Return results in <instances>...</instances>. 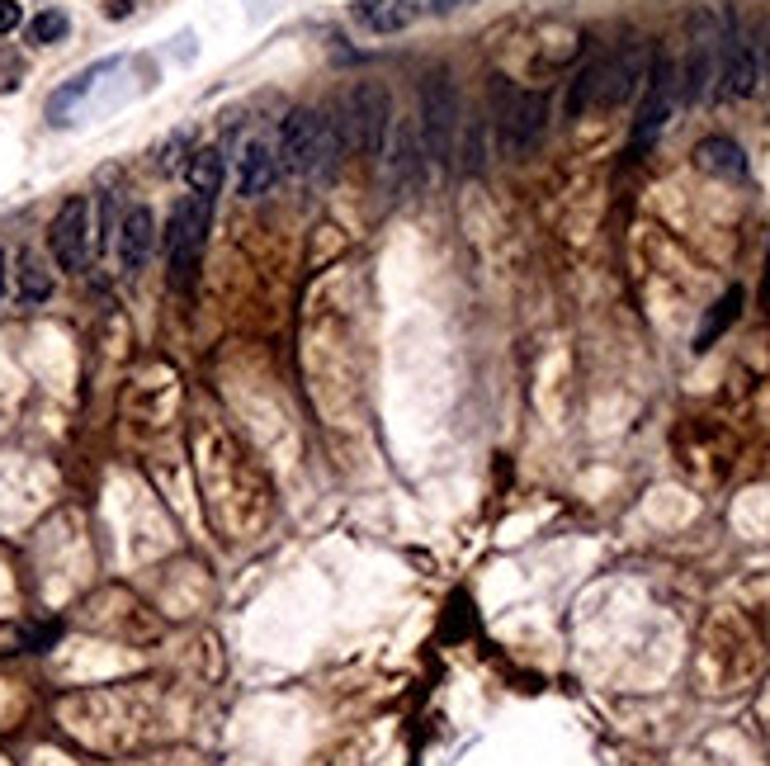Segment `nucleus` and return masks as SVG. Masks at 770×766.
Returning a JSON list of instances; mask_svg holds the SVG:
<instances>
[{"instance_id":"nucleus-6","label":"nucleus","mask_w":770,"mask_h":766,"mask_svg":"<svg viewBox=\"0 0 770 766\" xmlns=\"http://www.w3.org/2000/svg\"><path fill=\"white\" fill-rule=\"evenodd\" d=\"M48 251L52 261L67 270V275H81L91 265V251H95V223H91V199L85 194H71L57 218L48 227Z\"/></svg>"},{"instance_id":"nucleus-9","label":"nucleus","mask_w":770,"mask_h":766,"mask_svg":"<svg viewBox=\"0 0 770 766\" xmlns=\"http://www.w3.org/2000/svg\"><path fill=\"white\" fill-rule=\"evenodd\" d=\"M761 81V57L757 43H751L743 28H737L733 10H723V57H719V95L729 99H747Z\"/></svg>"},{"instance_id":"nucleus-10","label":"nucleus","mask_w":770,"mask_h":766,"mask_svg":"<svg viewBox=\"0 0 770 766\" xmlns=\"http://www.w3.org/2000/svg\"><path fill=\"white\" fill-rule=\"evenodd\" d=\"M354 105V137H360V152L369 161H378L383 152H388V137H393V99L383 85L364 81L360 91L350 95Z\"/></svg>"},{"instance_id":"nucleus-14","label":"nucleus","mask_w":770,"mask_h":766,"mask_svg":"<svg viewBox=\"0 0 770 766\" xmlns=\"http://www.w3.org/2000/svg\"><path fill=\"white\" fill-rule=\"evenodd\" d=\"M695 166L719 180H747V152L737 147L733 137H705L700 147H695Z\"/></svg>"},{"instance_id":"nucleus-8","label":"nucleus","mask_w":770,"mask_h":766,"mask_svg":"<svg viewBox=\"0 0 770 766\" xmlns=\"http://www.w3.org/2000/svg\"><path fill=\"white\" fill-rule=\"evenodd\" d=\"M648 67H652V52L638 48V43H629V48L601 57V62H591V76H595V109L624 105L629 95L643 91Z\"/></svg>"},{"instance_id":"nucleus-18","label":"nucleus","mask_w":770,"mask_h":766,"mask_svg":"<svg viewBox=\"0 0 770 766\" xmlns=\"http://www.w3.org/2000/svg\"><path fill=\"white\" fill-rule=\"evenodd\" d=\"M67 10H38L34 20H28V43H38V48H48V43H62L67 38Z\"/></svg>"},{"instance_id":"nucleus-15","label":"nucleus","mask_w":770,"mask_h":766,"mask_svg":"<svg viewBox=\"0 0 770 766\" xmlns=\"http://www.w3.org/2000/svg\"><path fill=\"white\" fill-rule=\"evenodd\" d=\"M14 289H20V303H24V308L48 303L52 289H57V284H52V270L43 265L34 251H24V255H20V270H14Z\"/></svg>"},{"instance_id":"nucleus-7","label":"nucleus","mask_w":770,"mask_h":766,"mask_svg":"<svg viewBox=\"0 0 770 766\" xmlns=\"http://www.w3.org/2000/svg\"><path fill=\"white\" fill-rule=\"evenodd\" d=\"M502 95V142L510 156H530L539 147L549 128V99L539 91H510V85H496Z\"/></svg>"},{"instance_id":"nucleus-3","label":"nucleus","mask_w":770,"mask_h":766,"mask_svg":"<svg viewBox=\"0 0 770 766\" xmlns=\"http://www.w3.org/2000/svg\"><path fill=\"white\" fill-rule=\"evenodd\" d=\"M279 156L293 176H332L336 166V128L317 109H293L279 128Z\"/></svg>"},{"instance_id":"nucleus-13","label":"nucleus","mask_w":770,"mask_h":766,"mask_svg":"<svg viewBox=\"0 0 770 766\" xmlns=\"http://www.w3.org/2000/svg\"><path fill=\"white\" fill-rule=\"evenodd\" d=\"M275 180H279L275 152H269L265 142H246V147H241V161H237V194L261 199V194L275 190Z\"/></svg>"},{"instance_id":"nucleus-1","label":"nucleus","mask_w":770,"mask_h":766,"mask_svg":"<svg viewBox=\"0 0 770 766\" xmlns=\"http://www.w3.org/2000/svg\"><path fill=\"white\" fill-rule=\"evenodd\" d=\"M208 227H213V199L194 194V190L184 199H176L170 223H166V255H170V284H176L180 294H190L194 279H198L204 247H208Z\"/></svg>"},{"instance_id":"nucleus-19","label":"nucleus","mask_w":770,"mask_h":766,"mask_svg":"<svg viewBox=\"0 0 770 766\" xmlns=\"http://www.w3.org/2000/svg\"><path fill=\"white\" fill-rule=\"evenodd\" d=\"M20 24H24V10L14 0H0V38H10Z\"/></svg>"},{"instance_id":"nucleus-5","label":"nucleus","mask_w":770,"mask_h":766,"mask_svg":"<svg viewBox=\"0 0 770 766\" xmlns=\"http://www.w3.org/2000/svg\"><path fill=\"white\" fill-rule=\"evenodd\" d=\"M681 99V76H676V62L666 52H652V67H648V81H643V105H638V119H634V152H643L658 142V133L666 128Z\"/></svg>"},{"instance_id":"nucleus-16","label":"nucleus","mask_w":770,"mask_h":766,"mask_svg":"<svg viewBox=\"0 0 770 766\" xmlns=\"http://www.w3.org/2000/svg\"><path fill=\"white\" fill-rule=\"evenodd\" d=\"M737 312H743V289H737V284H733V289L729 294H723L719 298V303L714 308H709L705 312V322H700V332H695V350H709V346H714V340L723 336V332H729V326L737 322Z\"/></svg>"},{"instance_id":"nucleus-11","label":"nucleus","mask_w":770,"mask_h":766,"mask_svg":"<svg viewBox=\"0 0 770 766\" xmlns=\"http://www.w3.org/2000/svg\"><path fill=\"white\" fill-rule=\"evenodd\" d=\"M459 5L464 0H360L354 14H360V24L374 28V34H402L421 14H449Z\"/></svg>"},{"instance_id":"nucleus-2","label":"nucleus","mask_w":770,"mask_h":766,"mask_svg":"<svg viewBox=\"0 0 770 766\" xmlns=\"http://www.w3.org/2000/svg\"><path fill=\"white\" fill-rule=\"evenodd\" d=\"M421 156L431 166H449L459 152V91L449 71H431L421 85Z\"/></svg>"},{"instance_id":"nucleus-20","label":"nucleus","mask_w":770,"mask_h":766,"mask_svg":"<svg viewBox=\"0 0 770 766\" xmlns=\"http://www.w3.org/2000/svg\"><path fill=\"white\" fill-rule=\"evenodd\" d=\"M5 265L10 261H5V247H0V298H5Z\"/></svg>"},{"instance_id":"nucleus-4","label":"nucleus","mask_w":770,"mask_h":766,"mask_svg":"<svg viewBox=\"0 0 770 766\" xmlns=\"http://www.w3.org/2000/svg\"><path fill=\"white\" fill-rule=\"evenodd\" d=\"M719 57H723V10H695L690 14V48L681 76V99L700 105V99L719 85Z\"/></svg>"},{"instance_id":"nucleus-17","label":"nucleus","mask_w":770,"mask_h":766,"mask_svg":"<svg viewBox=\"0 0 770 766\" xmlns=\"http://www.w3.org/2000/svg\"><path fill=\"white\" fill-rule=\"evenodd\" d=\"M218 184H222V156L213 152V147L194 152V156H190V190L204 194V199H213V194H218Z\"/></svg>"},{"instance_id":"nucleus-12","label":"nucleus","mask_w":770,"mask_h":766,"mask_svg":"<svg viewBox=\"0 0 770 766\" xmlns=\"http://www.w3.org/2000/svg\"><path fill=\"white\" fill-rule=\"evenodd\" d=\"M152 247H156V218H152V208L147 204L128 208L123 223H119V265H123V275H137V270L147 265Z\"/></svg>"}]
</instances>
